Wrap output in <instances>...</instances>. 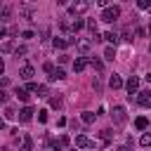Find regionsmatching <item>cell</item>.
Segmentation results:
<instances>
[{
    "instance_id": "obj_1",
    "label": "cell",
    "mask_w": 151,
    "mask_h": 151,
    "mask_svg": "<svg viewBox=\"0 0 151 151\" xmlns=\"http://www.w3.org/2000/svg\"><path fill=\"white\" fill-rule=\"evenodd\" d=\"M118 17H120V7H116V5L113 7H106L101 12V21H106V24H113Z\"/></svg>"
},
{
    "instance_id": "obj_2",
    "label": "cell",
    "mask_w": 151,
    "mask_h": 151,
    "mask_svg": "<svg viewBox=\"0 0 151 151\" xmlns=\"http://www.w3.org/2000/svg\"><path fill=\"white\" fill-rule=\"evenodd\" d=\"M125 90H127V97L132 99V94H139V78L137 76H130L127 83H125Z\"/></svg>"
},
{
    "instance_id": "obj_3",
    "label": "cell",
    "mask_w": 151,
    "mask_h": 151,
    "mask_svg": "<svg viewBox=\"0 0 151 151\" xmlns=\"http://www.w3.org/2000/svg\"><path fill=\"white\" fill-rule=\"evenodd\" d=\"M111 118H113V125H123V123L127 120V116H125V109H123V106H113V111H111Z\"/></svg>"
},
{
    "instance_id": "obj_4",
    "label": "cell",
    "mask_w": 151,
    "mask_h": 151,
    "mask_svg": "<svg viewBox=\"0 0 151 151\" xmlns=\"http://www.w3.org/2000/svg\"><path fill=\"white\" fill-rule=\"evenodd\" d=\"M92 42H94V40H90V38H80V40H76V47H78V52H80V57H85V54L90 52V47H92Z\"/></svg>"
},
{
    "instance_id": "obj_5",
    "label": "cell",
    "mask_w": 151,
    "mask_h": 151,
    "mask_svg": "<svg viewBox=\"0 0 151 151\" xmlns=\"http://www.w3.org/2000/svg\"><path fill=\"white\" fill-rule=\"evenodd\" d=\"M137 101H139V106L151 109V90H142V92L137 94Z\"/></svg>"
},
{
    "instance_id": "obj_6",
    "label": "cell",
    "mask_w": 151,
    "mask_h": 151,
    "mask_svg": "<svg viewBox=\"0 0 151 151\" xmlns=\"http://www.w3.org/2000/svg\"><path fill=\"white\" fill-rule=\"evenodd\" d=\"M87 64H90L87 57H76V59H73V71H76V73H83V71L87 68Z\"/></svg>"
},
{
    "instance_id": "obj_7",
    "label": "cell",
    "mask_w": 151,
    "mask_h": 151,
    "mask_svg": "<svg viewBox=\"0 0 151 151\" xmlns=\"http://www.w3.org/2000/svg\"><path fill=\"white\" fill-rule=\"evenodd\" d=\"M76 146L78 149H94V142L90 137H85V134H78L76 137Z\"/></svg>"
},
{
    "instance_id": "obj_8",
    "label": "cell",
    "mask_w": 151,
    "mask_h": 151,
    "mask_svg": "<svg viewBox=\"0 0 151 151\" xmlns=\"http://www.w3.org/2000/svg\"><path fill=\"white\" fill-rule=\"evenodd\" d=\"M33 73H35V68H33L31 64H24V66H21V71H19V76H21L24 80H28V83H31V78H33Z\"/></svg>"
},
{
    "instance_id": "obj_9",
    "label": "cell",
    "mask_w": 151,
    "mask_h": 151,
    "mask_svg": "<svg viewBox=\"0 0 151 151\" xmlns=\"http://www.w3.org/2000/svg\"><path fill=\"white\" fill-rule=\"evenodd\" d=\"M17 116H19V120H21V123H28V120L33 118V109H31V106H24Z\"/></svg>"
},
{
    "instance_id": "obj_10",
    "label": "cell",
    "mask_w": 151,
    "mask_h": 151,
    "mask_svg": "<svg viewBox=\"0 0 151 151\" xmlns=\"http://www.w3.org/2000/svg\"><path fill=\"white\" fill-rule=\"evenodd\" d=\"M87 7H90L87 2H76V5L68 7V12H71V14H83V12H87Z\"/></svg>"
},
{
    "instance_id": "obj_11",
    "label": "cell",
    "mask_w": 151,
    "mask_h": 151,
    "mask_svg": "<svg viewBox=\"0 0 151 151\" xmlns=\"http://www.w3.org/2000/svg\"><path fill=\"white\" fill-rule=\"evenodd\" d=\"M83 26H87V21H85V19H78V17H76V19L71 21V33H78V31H83Z\"/></svg>"
},
{
    "instance_id": "obj_12",
    "label": "cell",
    "mask_w": 151,
    "mask_h": 151,
    "mask_svg": "<svg viewBox=\"0 0 151 151\" xmlns=\"http://www.w3.org/2000/svg\"><path fill=\"white\" fill-rule=\"evenodd\" d=\"M104 40H106V42H111V45L116 47V45H118V40H120V35H118L116 31H106V33H104Z\"/></svg>"
},
{
    "instance_id": "obj_13",
    "label": "cell",
    "mask_w": 151,
    "mask_h": 151,
    "mask_svg": "<svg viewBox=\"0 0 151 151\" xmlns=\"http://www.w3.org/2000/svg\"><path fill=\"white\" fill-rule=\"evenodd\" d=\"M125 83H123V78L118 76V73H113L111 78H109V87H113V90H118V87H123Z\"/></svg>"
},
{
    "instance_id": "obj_14",
    "label": "cell",
    "mask_w": 151,
    "mask_h": 151,
    "mask_svg": "<svg viewBox=\"0 0 151 151\" xmlns=\"http://www.w3.org/2000/svg\"><path fill=\"white\" fill-rule=\"evenodd\" d=\"M19 151H33V139H31L28 134L21 137V146H19Z\"/></svg>"
},
{
    "instance_id": "obj_15",
    "label": "cell",
    "mask_w": 151,
    "mask_h": 151,
    "mask_svg": "<svg viewBox=\"0 0 151 151\" xmlns=\"http://www.w3.org/2000/svg\"><path fill=\"white\" fill-rule=\"evenodd\" d=\"M52 45H54V50H66V47L71 45V40H66V38H54Z\"/></svg>"
},
{
    "instance_id": "obj_16",
    "label": "cell",
    "mask_w": 151,
    "mask_h": 151,
    "mask_svg": "<svg viewBox=\"0 0 151 151\" xmlns=\"http://www.w3.org/2000/svg\"><path fill=\"white\" fill-rule=\"evenodd\" d=\"M14 94H17L21 101H28V99H31V94H28V90H26V87H17V90H14Z\"/></svg>"
},
{
    "instance_id": "obj_17",
    "label": "cell",
    "mask_w": 151,
    "mask_h": 151,
    "mask_svg": "<svg viewBox=\"0 0 151 151\" xmlns=\"http://www.w3.org/2000/svg\"><path fill=\"white\" fill-rule=\"evenodd\" d=\"M134 127H137V130H146V127H149V120H146L144 116H139V118L134 120Z\"/></svg>"
},
{
    "instance_id": "obj_18",
    "label": "cell",
    "mask_w": 151,
    "mask_h": 151,
    "mask_svg": "<svg viewBox=\"0 0 151 151\" xmlns=\"http://www.w3.org/2000/svg\"><path fill=\"white\" fill-rule=\"evenodd\" d=\"M104 59H109V61H111V59H116V47H111V45H109V47L104 50Z\"/></svg>"
},
{
    "instance_id": "obj_19",
    "label": "cell",
    "mask_w": 151,
    "mask_h": 151,
    "mask_svg": "<svg viewBox=\"0 0 151 151\" xmlns=\"http://www.w3.org/2000/svg\"><path fill=\"white\" fill-rule=\"evenodd\" d=\"M90 66H92V68H97V71H101V68H104L101 59H97V57H90Z\"/></svg>"
},
{
    "instance_id": "obj_20",
    "label": "cell",
    "mask_w": 151,
    "mask_h": 151,
    "mask_svg": "<svg viewBox=\"0 0 151 151\" xmlns=\"http://www.w3.org/2000/svg\"><path fill=\"white\" fill-rule=\"evenodd\" d=\"M66 78V73H64V68H57L52 76H50V80H64Z\"/></svg>"
},
{
    "instance_id": "obj_21",
    "label": "cell",
    "mask_w": 151,
    "mask_h": 151,
    "mask_svg": "<svg viewBox=\"0 0 151 151\" xmlns=\"http://www.w3.org/2000/svg\"><path fill=\"white\" fill-rule=\"evenodd\" d=\"M35 94H38V97H42V99H45V97H50V90H47V85H38Z\"/></svg>"
},
{
    "instance_id": "obj_22",
    "label": "cell",
    "mask_w": 151,
    "mask_h": 151,
    "mask_svg": "<svg viewBox=\"0 0 151 151\" xmlns=\"http://www.w3.org/2000/svg\"><path fill=\"white\" fill-rule=\"evenodd\" d=\"M94 118H97V113H92V111H85V113H83V123H87V125L94 123Z\"/></svg>"
},
{
    "instance_id": "obj_23",
    "label": "cell",
    "mask_w": 151,
    "mask_h": 151,
    "mask_svg": "<svg viewBox=\"0 0 151 151\" xmlns=\"http://www.w3.org/2000/svg\"><path fill=\"white\" fill-rule=\"evenodd\" d=\"M0 50H2V52H5V54H7V52H12V50H17V47H14V45H12V40H5V42H2V45H0Z\"/></svg>"
},
{
    "instance_id": "obj_24",
    "label": "cell",
    "mask_w": 151,
    "mask_h": 151,
    "mask_svg": "<svg viewBox=\"0 0 151 151\" xmlns=\"http://www.w3.org/2000/svg\"><path fill=\"white\" fill-rule=\"evenodd\" d=\"M139 144H142V146H151V134H149V132L142 134V137H139Z\"/></svg>"
},
{
    "instance_id": "obj_25",
    "label": "cell",
    "mask_w": 151,
    "mask_h": 151,
    "mask_svg": "<svg viewBox=\"0 0 151 151\" xmlns=\"http://www.w3.org/2000/svg\"><path fill=\"white\" fill-rule=\"evenodd\" d=\"M68 144H71V139H68V134H61V137H59V146H61V149H66Z\"/></svg>"
},
{
    "instance_id": "obj_26",
    "label": "cell",
    "mask_w": 151,
    "mask_h": 151,
    "mask_svg": "<svg viewBox=\"0 0 151 151\" xmlns=\"http://www.w3.org/2000/svg\"><path fill=\"white\" fill-rule=\"evenodd\" d=\"M42 68H45V73H50V76H52V73H54V71H57V68H54V64H52V61H47V64H42Z\"/></svg>"
},
{
    "instance_id": "obj_27",
    "label": "cell",
    "mask_w": 151,
    "mask_h": 151,
    "mask_svg": "<svg viewBox=\"0 0 151 151\" xmlns=\"http://www.w3.org/2000/svg\"><path fill=\"white\" fill-rule=\"evenodd\" d=\"M50 106H52V109H61V99H59V97H52V99H50Z\"/></svg>"
},
{
    "instance_id": "obj_28",
    "label": "cell",
    "mask_w": 151,
    "mask_h": 151,
    "mask_svg": "<svg viewBox=\"0 0 151 151\" xmlns=\"http://www.w3.org/2000/svg\"><path fill=\"white\" fill-rule=\"evenodd\" d=\"M137 7H139V9H151V2H149V0H139Z\"/></svg>"
},
{
    "instance_id": "obj_29",
    "label": "cell",
    "mask_w": 151,
    "mask_h": 151,
    "mask_svg": "<svg viewBox=\"0 0 151 151\" xmlns=\"http://www.w3.org/2000/svg\"><path fill=\"white\" fill-rule=\"evenodd\" d=\"M87 28H90L92 33H97V19H87Z\"/></svg>"
},
{
    "instance_id": "obj_30",
    "label": "cell",
    "mask_w": 151,
    "mask_h": 151,
    "mask_svg": "<svg viewBox=\"0 0 151 151\" xmlns=\"http://www.w3.org/2000/svg\"><path fill=\"white\" fill-rule=\"evenodd\" d=\"M120 38H123V40H125V42H132V33H130V31H127V28H125V31H123V33H120Z\"/></svg>"
},
{
    "instance_id": "obj_31",
    "label": "cell",
    "mask_w": 151,
    "mask_h": 151,
    "mask_svg": "<svg viewBox=\"0 0 151 151\" xmlns=\"http://www.w3.org/2000/svg\"><path fill=\"white\" fill-rule=\"evenodd\" d=\"M17 113H14V109L12 106H5V118H14Z\"/></svg>"
},
{
    "instance_id": "obj_32",
    "label": "cell",
    "mask_w": 151,
    "mask_h": 151,
    "mask_svg": "<svg viewBox=\"0 0 151 151\" xmlns=\"http://www.w3.org/2000/svg\"><path fill=\"white\" fill-rule=\"evenodd\" d=\"M38 120H40V123H47V111H45V109L38 111Z\"/></svg>"
},
{
    "instance_id": "obj_33",
    "label": "cell",
    "mask_w": 151,
    "mask_h": 151,
    "mask_svg": "<svg viewBox=\"0 0 151 151\" xmlns=\"http://www.w3.org/2000/svg\"><path fill=\"white\" fill-rule=\"evenodd\" d=\"M99 137H101L104 142H109V139H111V130H101V132H99Z\"/></svg>"
},
{
    "instance_id": "obj_34",
    "label": "cell",
    "mask_w": 151,
    "mask_h": 151,
    "mask_svg": "<svg viewBox=\"0 0 151 151\" xmlns=\"http://www.w3.org/2000/svg\"><path fill=\"white\" fill-rule=\"evenodd\" d=\"M26 52H28V50H26V47H24V45H19V47H17V50H14V54H17V57H19V54H21V57H24V54H26Z\"/></svg>"
},
{
    "instance_id": "obj_35",
    "label": "cell",
    "mask_w": 151,
    "mask_h": 151,
    "mask_svg": "<svg viewBox=\"0 0 151 151\" xmlns=\"http://www.w3.org/2000/svg\"><path fill=\"white\" fill-rule=\"evenodd\" d=\"M68 125H71V130H76V132H78V130H80V123H78V120H76V118H73V120H68Z\"/></svg>"
},
{
    "instance_id": "obj_36",
    "label": "cell",
    "mask_w": 151,
    "mask_h": 151,
    "mask_svg": "<svg viewBox=\"0 0 151 151\" xmlns=\"http://www.w3.org/2000/svg\"><path fill=\"white\" fill-rule=\"evenodd\" d=\"M92 87H94V90H97V92H99V90H101V83H99V78H94V80H92Z\"/></svg>"
},
{
    "instance_id": "obj_37",
    "label": "cell",
    "mask_w": 151,
    "mask_h": 151,
    "mask_svg": "<svg viewBox=\"0 0 151 151\" xmlns=\"http://www.w3.org/2000/svg\"><path fill=\"white\" fill-rule=\"evenodd\" d=\"M21 38H26V40H31V38H33V31H24V33H21Z\"/></svg>"
},
{
    "instance_id": "obj_38",
    "label": "cell",
    "mask_w": 151,
    "mask_h": 151,
    "mask_svg": "<svg viewBox=\"0 0 151 151\" xmlns=\"http://www.w3.org/2000/svg\"><path fill=\"white\" fill-rule=\"evenodd\" d=\"M146 80H149V83H151V73H146Z\"/></svg>"
},
{
    "instance_id": "obj_39",
    "label": "cell",
    "mask_w": 151,
    "mask_h": 151,
    "mask_svg": "<svg viewBox=\"0 0 151 151\" xmlns=\"http://www.w3.org/2000/svg\"><path fill=\"white\" fill-rule=\"evenodd\" d=\"M146 33H149V35H151V24H149V28H146Z\"/></svg>"
},
{
    "instance_id": "obj_40",
    "label": "cell",
    "mask_w": 151,
    "mask_h": 151,
    "mask_svg": "<svg viewBox=\"0 0 151 151\" xmlns=\"http://www.w3.org/2000/svg\"><path fill=\"white\" fill-rule=\"evenodd\" d=\"M149 52H151V45H149Z\"/></svg>"
}]
</instances>
